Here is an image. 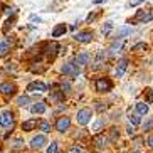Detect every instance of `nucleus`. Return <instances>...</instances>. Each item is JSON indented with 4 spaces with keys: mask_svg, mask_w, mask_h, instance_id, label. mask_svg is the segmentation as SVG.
<instances>
[{
    "mask_svg": "<svg viewBox=\"0 0 153 153\" xmlns=\"http://www.w3.org/2000/svg\"><path fill=\"white\" fill-rule=\"evenodd\" d=\"M141 2H145V0H133V2H130V5H138V4H141Z\"/></svg>",
    "mask_w": 153,
    "mask_h": 153,
    "instance_id": "obj_36",
    "label": "nucleus"
},
{
    "mask_svg": "<svg viewBox=\"0 0 153 153\" xmlns=\"http://www.w3.org/2000/svg\"><path fill=\"white\" fill-rule=\"evenodd\" d=\"M9 51H10V44L7 41H2L0 42V57H4V56L9 54Z\"/></svg>",
    "mask_w": 153,
    "mask_h": 153,
    "instance_id": "obj_20",
    "label": "nucleus"
},
{
    "mask_svg": "<svg viewBox=\"0 0 153 153\" xmlns=\"http://www.w3.org/2000/svg\"><path fill=\"white\" fill-rule=\"evenodd\" d=\"M135 153H140V152H135Z\"/></svg>",
    "mask_w": 153,
    "mask_h": 153,
    "instance_id": "obj_40",
    "label": "nucleus"
},
{
    "mask_svg": "<svg viewBox=\"0 0 153 153\" xmlns=\"http://www.w3.org/2000/svg\"><path fill=\"white\" fill-rule=\"evenodd\" d=\"M39 126H41V130L44 131V133H49V131H51V125L47 121H41V125H39Z\"/></svg>",
    "mask_w": 153,
    "mask_h": 153,
    "instance_id": "obj_30",
    "label": "nucleus"
},
{
    "mask_svg": "<svg viewBox=\"0 0 153 153\" xmlns=\"http://www.w3.org/2000/svg\"><path fill=\"white\" fill-rule=\"evenodd\" d=\"M128 135H135V128H133V126H128Z\"/></svg>",
    "mask_w": 153,
    "mask_h": 153,
    "instance_id": "obj_35",
    "label": "nucleus"
},
{
    "mask_svg": "<svg viewBox=\"0 0 153 153\" xmlns=\"http://www.w3.org/2000/svg\"><path fill=\"white\" fill-rule=\"evenodd\" d=\"M96 109H98V111H103V109H106V104L98 101V103H96Z\"/></svg>",
    "mask_w": 153,
    "mask_h": 153,
    "instance_id": "obj_31",
    "label": "nucleus"
},
{
    "mask_svg": "<svg viewBox=\"0 0 153 153\" xmlns=\"http://www.w3.org/2000/svg\"><path fill=\"white\" fill-rule=\"evenodd\" d=\"M74 39L77 42H81V44H89V42H93L94 36H93L91 30H82V32H77L76 36H74Z\"/></svg>",
    "mask_w": 153,
    "mask_h": 153,
    "instance_id": "obj_4",
    "label": "nucleus"
},
{
    "mask_svg": "<svg viewBox=\"0 0 153 153\" xmlns=\"http://www.w3.org/2000/svg\"><path fill=\"white\" fill-rule=\"evenodd\" d=\"M152 19H153V14L150 12V10L140 9V10H136V14L133 15L130 20H128V24H131V25H136V24H145V22H150Z\"/></svg>",
    "mask_w": 153,
    "mask_h": 153,
    "instance_id": "obj_1",
    "label": "nucleus"
},
{
    "mask_svg": "<svg viewBox=\"0 0 153 153\" xmlns=\"http://www.w3.org/2000/svg\"><path fill=\"white\" fill-rule=\"evenodd\" d=\"M96 91L98 93H109L113 88V82L109 81L108 77H99V79H96Z\"/></svg>",
    "mask_w": 153,
    "mask_h": 153,
    "instance_id": "obj_2",
    "label": "nucleus"
},
{
    "mask_svg": "<svg viewBox=\"0 0 153 153\" xmlns=\"http://www.w3.org/2000/svg\"><path fill=\"white\" fill-rule=\"evenodd\" d=\"M126 68H128V59H121L116 66V77H121L123 74H125Z\"/></svg>",
    "mask_w": 153,
    "mask_h": 153,
    "instance_id": "obj_12",
    "label": "nucleus"
},
{
    "mask_svg": "<svg viewBox=\"0 0 153 153\" xmlns=\"http://www.w3.org/2000/svg\"><path fill=\"white\" fill-rule=\"evenodd\" d=\"M91 116H93V111H91L89 108H82V109H79V111H77V123H79V125H88V123L91 121Z\"/></svg>",
    "mask_w": 153,
    "mask_h": 153,
    "instance_id": "obj_3",
    "label": "nucleus"
},
{
    "mask_svg": "<svg viewBox=\"0 0 153 153\" xmlns=\"http://www.w3.org/2000/svg\"><path fill=\"white\" fill-rule=\"evenodd\" d=\"M148 146H150V148H153V135L148 136Z\"/></svg>",
    "mask_w": 153,
    "mask_h": 153,
    "instance_id": "obj_34",
    "label": "nucleus"
},
{
    "mask_svg": "<svg viewBox=\"0 0 153 153\" xmlns=\"http://www.w3.org/2000/svg\"><path fill=\"white\" fill-rule=\"evenodd\" d=\"M131 34V27H120L116 32V41H123L126 36H130Z\"/></svg>",
    "mask_w": 153,
    "mask_h": 153,
    "instance_id": "obj_14",
    "label": "nucleus"
},
{
    "mask_svg": "<svg viewBox=\"0 0 153 153\" xmlns=\"http://www.w3.org/2000/svg\"><path fill=\"white\" fill-rule=\"evenodd\" d=\"M148 49V44L146 42H138V44L133 45V51H136V52H140V51H146Z\"/></svg>",
    "mask_w": 153,
    "mask_h": 153,
    "instance_id": "obj_24",
    "label": "nucleus"
},
{
    "mask_svg": "<svg viewBox=\"0 0 153 153\" xmlns=\"http://www.w3.org/2000/svg\"><path fill=\"white\" fill-rule=\"evenodd\" d=\"M57 143H56V141H52V143L49 145V146H47V153H57Z\"/></svg>",
    "mask_w": 153,
    "mask_h": 153,
    "instance_id": "obj_29",
    "label": "nucleus"
},
{
    "mask_svg": "<svg viewBox=\"0 0 153 153\" xmlns=\"http://www.w3.org/2000/svg\"><path fill=\"white\" fill-rule=\"evenodd\" d=\"M128 120H130V123L133 126H136V125H140V123H141L140 114H138V113H133V111H128Z\"/></svg>",
    "mask_w": 153,
    "mask_h": 153,
    "instance_id": "obj_18",
    "label": "nucleus"
},
{
    "mask_svg": "<svg viewBox=\"0 0 153 153\" xmlns=\"http://www.w3.org/2000/svg\"><path fill=\"white\" fill-rule=\"evenodd\" d=\"M91 61V56L88 52H81V54L76 56V64L77 66H86V64H89Z\"/></svg>",
    "mask_w": 153,
    "mask_h": 153,
    "instance_id": "obj_11",
    "label": "nucleus"
},
{
    "mask_svg": "<svg viewBox=\"0 0 153 153\" xmlns=\"http://www.w3.org/2000/svg\"><path fill=\"white\" fill-rule=\"evenodd\" d=\"M30 19H32V20H34V22H41V19H39V17H34V15H32Z\"/></svg>",
    "mask_w": 153,
    "mask_h": 153,
    "instance_id": "obj_38",
    "label": "nucleus"
},
{
    "mask_svg": "<svg viewBox=\"0 0 153 153\" xmlns=\"http://www.w3.org/2000/svg\"><path fill=\"white\" fill-rule=\"evenodd\" d=\"M148 111H150L148 103H143V101H140V103H136V113H138L140 116H141V114H146Z\"/></svg>",
    "mask_w": 153,
    "mask_h": 153,
    "instance_id": "obj_16",
    "label": "nucleus"
},
{
    "mask_svg": "<svg viewBox=\"0 0 153 153\" xmlns=\"http://www.w3.org/2000/svg\"><path fill=\"white\" fill-rule=\"evenodd\" d=\"M14 123V118H12V113L10 111H2L0 113V126H12Z\"/></svg>",
    "mask_w": 153,
    "mask_h": 153,
    "instance_id": "obj_9",
    "label": "nucleus"
},
{
    "mask_svg": "<svg viewBox=\"0 0 153 153\" xmlns=\"http://www.w3.org/2000/svg\"><path fill=\"white\" fill-rule=\"evenodd\" d=\"M27 91L29 93H44V91H47V86L41 81H34L27 86Z\"/></svg>",
    "mask_w": 153,
    "mask_h": 153,
    "instance_id": "obj_8",
    "label": "nucleus"
},
{
    "mask_svg": "<svg viewBox=\"0 0 153 153\" xmlns=\"http://www.w3.org/2000/svg\"><path fill=\"white\" fill-rule=\"evenodd\" d=\"M61 89H62V93H64V91L68 93V91L71 89V84H69V82H62V84H61Z\"/></svg>",
    "mask_w": 153,
    "mask_h": 153,
    "instance_id": "obj_32",
    "label": "nucleus"
},
{
    "mask_svg": "<svg viewBox=\"0 0 153 153\" xmlns=\"http://www.w3.org/2000/svg\"><path fill=\"white\" fill-rule=\"evenodd\" d=\"M121 47H123V41H114V42H113V45L109 47V54H111V56L118 54V52L121 51Z\"/></svg>",
    "mask_w": 153,
    "mask_h": 153,
    "instance_id": "obj_19",
    "label": "nucleus"
},
{
    "mask_svg": "<svg viewBox=\"0 0 153 153\" xmlns=\"http://www.w3.org/2000/svg\"><path fill=\"white\" fill-rule=\"evenodd\" d=\"M20 146H22V141H20V140H19V141H15V148H20Z\"/></svg>",
    "mask_w": 153,
    "mask_h": 153,
    "instance_id": "obj_37",
    "label": "nucleus"
},
{
    "mask_svg": "<svg viewBox=\"0 0 153 153\" xmlns=\"http://www.w3.org/2000/svg\"><path fill=\"white\" fill-rule=\"evenodd\" d=\"M30 111L34 113V114H42V113H45V104L41 103V101H39V103H34L30 106Z\"/></svg>",
    "mask_w": 153,
    "mask_h": 153,
    "instance_id": "obj_15",
    "label": "nucleus"
},
{
    "mask_svg": "<svg viewBox=\"0 0 153 153\" xmlns=\"http://www.w3.org/2000/svg\"><path fill=\"white\" fill-rule=\"evenodd\" d=\"M69 153H84V150L79 145H72L71 148H69Z\"/></svg>",
    "mask_w": 153,
    "mask_h": 153,
    "instance_id": "obj_28",
    "label": "nucleus"
},
{
    "mask_svg": "<svg viewBox=\"0 0 153 153\" xmlns=\"http://www.w3.org/2000/svg\"><path fill=\"white\" fill-rule=\"evenodd\" d=\"M101 2H106V0H94V4H101Z\"/></svg>",
    "mask_w": 153,
    "mask_h": 153,
    "instance_id": "obj_39",
    "label": "nucleus"
},
{
    "mask_svg": "<svg viewBox=\"0 0 153 153\" xmlns=\"http://www.w3.org/2000/svg\"><path fill=\"white\" fill-rule=\"evenodd\" d=\"M36 126H37V120H29V121H24L22 130L24 131H30V130H34Z\"/></svg>",
    "mask_w": 153,
    "mask_h": 153,
    "instance_id": "obj_21",
    "label": "nucleus"
},
{
    "mask_svg": "<svg viewBox=\"0 0 153 153\" xmlns=\"http://www.w3.org/2000/svg\"><path fill=\"white\" fill-rule=\"evenodd\" d=\"M152 130H153V118H150L148 121H145L143 131H152Z\"/></svg>",
    "mask_w": 153,
    "mask_h": 153,
    "instance_id": "obj_27",
    "label": "nucleus"
},
{
    "mask_svg": "<svg viewBox=\"0 0 153 153\" xmlns=\"http://www.w3.org/2000/svg\"><path fill=\"white\" fill-rule=\"evenodd\" d=\"M93 143H94L96 146H98V148H104V146H106V145L109 143V140L106 138L104 135H99V133H98V135H96L94 138H93Z\"/></svg>",
    "mask_w": 153,
    "mask_h": 153,
    "instance_id": "obj_10",
    "label": "nucleus"
},
{
    "mask_svg": "<svg viewBox=\"0 0 153 153\" xmlns=\"http://www.w3.org/2000/svg\"><path fill=\"white\" fill-rule=\"evenodd\" d=\"M118 136H120L118 130H116V128H111V130H109V141H116Z\"/></svg>",
    "mask_w": 153,
    "mask_h": 153,
    "instance_id": "obj_25",
    "label": "nucleus"
},
{
    "mask_svg": "<svg viewBox=\"0 0 153 153\" xmlns=\"http://www.w3.org/2000/svg\"><path fill=\"white\" fill-rule=\"evenodd\" d=\"M14 91H15V86L10 84V82L0 84V93H2V94H14Z\"/></svg>",
    "mask_w": 153,
    "mask_h": 153,
    "instance_id": "obj_13",
    "label": "nucleus"
},
{
    "mask_svg": "<svg viewBox=\"0 0 153 153\" xmlns=\"http://www.w3.org/2000/svg\"><path fill=\"white\" fill-rule=\"evenodd\" d=\"M69 126H71V120H69L68 116H61L56 121V130L59 131V133H64V131L69 130Z\"/></svg>",
    "mask_w": 153,
    "mask_h": 153,
    "instance_id": "obj_5",
    "label": "nucleus"
},
{
    "mask_svg": "<svg viewBox=\"0 0 153 153\" xmlns=\"http://www.w3.org/2000/svg\"><path fill=\"white\" fill-rule=\"evenodd\" d=\"M62 72L68 74V76H77L79 74V68H77L76 62H66L62 66Z\"/></svg>",
    "mask_w": 153,
    "mask_h": 153,
    "instance_id": "obj_7",
    "label": "nucleus"
},
{
    "mask_svg": "<svg viewBox=\"0 0 153 153\" xmlns=\"http://www.w3.org/2000/svg\"><path fill=\"white\" fill-rule=\"evenodd\" d=\"M12 25H14V19H12V20H7V25L4 27V30L7 32V30H9V27H12Z\"/></svg>",
    "mask_w": 153,
    "mask_h": 153,
    "instance_id": "obj_33",
    "label": "nucleus"
},
{
    "mask_svg": "<svg viewBox=\"0 0 153 153\" xmlns=\"http://www.w3.org/2000/svg\"><path fill=\"white\" fill-rule=\"evenodd\" d=\"M104 125H106V120H104V118H99L98 121H96L94 125H93V131H99Z\"/></svg>",
    "mask_w": 153,
    "mask_h": 153,
    "instance_id": "obj_23",
    "label": "nucleus"
},
{
    "mask_svg": "<svg viewBox=\"0 0 153 153\" xmlns=\"http://www.w3.org/2000/svg\"><path fill=\"white\" fill-rule=\"evenodd\" d=\"M66 30H68V27L64 24H59V25L54 27V30H52V37H61L62 34H66Z\"/></svg>",
    "mask_w": 153,
    "mask_h": 153,
    "instance_id": "obj_17",
    "label": "nucleus"
},
{
    "mask_svg": "<svg viewBox=\"0 0 153 153\" xmlns=\"http://www.w3.org/2000/svg\"><path fill=\"white\" fill-rule=\"evenodd\" d=\"M113 27H114V25H113V22H111V20H108V22H104V24H103L101 32H103L104 36H109V32L113 30Z\"/></svg>",
    "mask_w": 153,
    "mask_h": 153,
    "instance_id": "obj_22",
    "label": "nucleus"
},
{
    "mask_svg": "<svg viewBox=\"0 0 153 153\" xmlns=\"http://www.w3.org/2000/svg\"><path fill=\"white\" fill-rule=\"evenodd\" d=\"M29 101H30V99H29V96H20V98L17 99V104H19V106H27Z\"/></svg>",
    "mask_w": 153,
    "mask_h": 153,
    "instance_id": "obj_26",
    "label": "nucleus"
},
{
    "mask_svg": "<svg viewBox=\"0 0 153 153\" xmlns=\"http://www.w3.org/2000/svg\"><path fill=\"white\" fill-rule=\"evenodd\" d=\"M45 143H47L45 136L44 135H37V136H34V138L30 140V148L32 150H41Z\"/></svg>",
    "mask_w": 153,
    "mask_h": 153,
    "instance_id": "obj_6",
    "label": "nucleus"
}]
</instances>
